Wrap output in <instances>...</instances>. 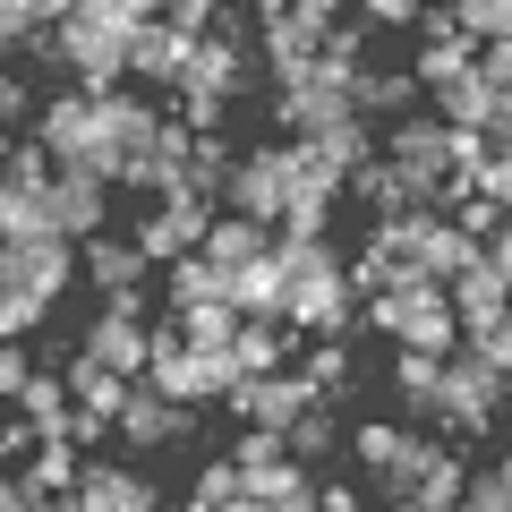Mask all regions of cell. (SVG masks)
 <instances>
[{"mask_svg":"<svg viewBox=\"0 0 512 512\" xmlns=\"http://www.w3.org/2000/svg\"><path fill=\"white\" fill-rule=\"evenodd\" d=\"M436 367L444 359H427V350H393V393H402V410L427 419V427H436Z\"/></svg>","mask_w":512,"mask_h":512,"instance_id":"83f0119b","label":"cell"},{"mask_svg":"<svg viewBox=\"0 0 512 512\" xmlns=\"http://www.w3.org/2000/svg\"><path fill=\"white\" fill-rule=\"evenodd\" d=\"M274 274H282V316L291 325H308L316 342H350L359 333V299L342 291L333 239H282L274 231Z\"/></svg>","mask_w":512,"mask_h":512,"instance_id":"7a4b0ae2","label":"cell"},{"mask_svg":"<svg viewBox=\"0 0 512 512\" xmlns=\"http://www.w3.org/2000/svg\"><path fill=\"white\" fill-rule=\"evenodd\" d=\"M205 205L197 197H163V214H146L137 222V256H146V265H180V256H197L205 248Z\"/></svg>","mask_w":512,"mask_h":512,"instance_id":"7c38bea8","label":"cell"},{"mask_svg":"<svg viewBox=\"0 0 512 512\" xmlns=\"http://www.w3.org/2000/svg\"><path fill=\"white\" fill-rule=\"evenodd\" d=\"M94 128H103L111 146H128V154H137V146H154V128H163V120H154V111L120 86V94H94Z\"/></svg>","mask_w":512,"mask_h":512,"instance_id":"cb8c5ba5","label":"cell"},{"mask_svg":"<svg viewBox=\"0 0 512 512\" xmlns=\"http://www.w3.org/2000/svg\"><path fill=\"white\" fill-rule=\"evenodd\" d=\"M205 299H222V274L205 256H180V265H171V308H205Z\"/></svg>","mask_w":512,"mask_h":512,"instance_id":"e575fe53","label":"cell"},{"mask_svg":"<svg viewBox=\"0 0 512 512\" xmlns=\"http://www.w3.org/2000/svg\"><path fill=\"white\" fill-rule=\"evenodd\" d=\"M18 419L35 427V444H69V376L35 367V376L18 384Z\"/></svg>","mask_w":512,"mask_h":512,"instance_id":"e0dca14e","label":"cell"},{"mask_svg":"<svg viewBox=\"0 0 512 512\" xmlns=\"http://www.w3.org/2000/svg\"><path fill=\"white\" fill-rule=\"evenodd\" d=\"M43 316H52V308H35V299H9V291H0V342H26Z\"/></svg>","mask_w":512,"mask_h":512,"instance_id":"8d00e7d4","label":"cell"},{"mask_svg":"<svg viewBox=\"0 0 512 512\" xmlns=\"http://www.w3.org/2000/svg\"><path fill=\"white\" fill-rule=\"evenodd\" d=\"M316 512H367V495L350 487V478H325V487H316Z\"/></svg>","mask_w":512,"mask_h":512,"instance_id":"b9f144b4","label":"cell"},{"mask_svg":"<svg viewBox=\"0 0 512 512\" xmlns=\"http://www.w3.org/2000/svg\"><path fill=\"white\" fill-rule=\"evenodd\" d=\"M77 350H86L94 367H111V376H128V384L146 376V316H137V291H128V299H103Z\"/></svg>","mask_w":512,"mask_h":512,"instance_id":"30bf717a","label":"cell"},{"mask_svg":"<svg viewBox=\"0 0 512 512\" xmlns=\"http://www.w3.org/2000/svg\"><path fill=\"white\" fill-rule=\"evenodd\" d=\"M214 512H265V504H256V495H231V504H214Z\"/></svg>","mask_w":512,"mask_h":512,"instance_id":"bcb514c9","label":"cell"},{"mask_svg":"<svg viewBox=\"0 0 512 512\" xmlns=\"http://www.w3.org/2000/svg\"><path fill=\"white\" fill-rule=\"evenodd\" d=\"M239 495V461H205L197 470V495H188V512H214V504H231Z\"/></svg>","mask_w":512,"mask_h":512,"instance_id":"d590c367","label":"cell"},{"mask_svg":"<svg viewBox=\"0 0 512 512\" xmlns=\"http://www.w3.org/2000/svg\"><path fill=\"white\" fill-rule=\"evenodd\" d=\"M26 111H35V86H26V77H9V69H0V137H9V128H18Z\"/></svg>","mask_w":512,"mask_h":512,"instance_id":"74e56055","label":"cell"},{"mask_svg":"<svg viewBox=\"0 0 512 512\" xmlns=\"http://www.w3.org/2000/svg\"><path fill=\"white\" fill-rule=\"evenodd\" d=\"M359 26H419V0H367Z\"/></svg>","mask_w":512,"mask_h":512,"instance_id":"ab89813d","label":"cell"},{"mask_svg":"<svg viewBox=\"0 0 512 512\" xmlns=\"http://www.w3.org/2000/svg\"><path fill=\"white\" fill-rule=\"evenodd\" d=\"M77 265H86V282H94L103 299H128L137 282H146V256H137V239H103V231H94Z\"/></svg>","mask_w":512,"mask_h":512,"instance_id":"ac0fdd59","label":"cell"},{"mask_svg":"<svg viewBox=\"0 0 512 512\" xmlns=\"http://www.w3.org/2000/svg\"><path fill=\"white\" fill-rule=\"evenodd\" d=\"M77 470H86L77 444H35V461L18 470V487L26 495H77Z\"/></svg>","mask_w":512,"mask_h":512,"instance_id":"f546056e","label":"cell"},{"mask_svg":"<svg viewBox=\"0 0 512 512\" xmlns=\"http://www.w3.org/2000/svg\"><path fill=\"white\" fill-rule=\"evenodd\" d=\"M299 154V171H291V197H282V222L274 231L282 239H325V222H333V197H342V180H333L325 163H316L308 146H291Z\"/></svg>","mask_w":512,"mask_h":512,"instance_id":"8fae6325","label":"cell"},{"mask_svg":"<svg viewBox=\"0 0 512 512\" xmlns=\"http://www.w3.org/2000/svg\"><path fill=\"white\" fill-rule=\"evenodd\" d=\"M342 188H350V197H359V205H367L376 222H402V214H410V188H402V171L384 163V154H367V163L350 171Z\"/></svg>","mask_w":512,"mask_h":512,"instance_id":"7402d4cb","label":"cell"},{"mask_svg":"<svg viewBox=\"0 0 512 512\" xmlns=\"http://www.w3.org/2000/svg\"><path fill=\"white\" fill-rule=\"evenodd\" d=\"M120 427L128 444H154V453H171V444H188L197 436V410H180V402H163V393H146V384H128V402H120Z\"/></svg>","mask_w":512,"mask_h":512,"instance_id":"4fadbf2b","label":"cell"},{"mask_svg":"<svg viewBox=\"0 0 512 512\" xmlns=\"http://www.w3.org/2000/svg\"><path fill=\"white\" fill-rule=\"evenodd\" d=\"M231 359H239V376H282V359H291V333H282V325H248V316H239Z\"/></svg>","mask_w":512,"mask_h":512,"instance_id":"4316f807","label":"cell"},{"mask_svg":"<svg viewBox=\"0 0 512 512\" xmlns=\"http://www.w3.org/2000/svg\"><path fill=\"white\" fill-rule=\"evenodd\" d=\"M103 197H111V188H94L86 171H60V180H52V231L60 239H94V231H103Z\"/></svg>","mask_w":512,"mask_h":512,"instance_id":"d6986e66","label":"cell"},{"mask_svg":"<svg viewBox=\"0 0 512 512\" xmlns=\"http://www.w3.org/2000/svg\"><path fill=\"white\" fill-rule=\"evenodd\" d=\"M154 18V0H69L60 9V77L77 94H120L128 77V35Z\"/></svg>","mask_w":512,"mask_h":512,"instance_id":"6da1fadb","label":"cell"},{"mask_svg":"<svg viewBox=\"0 0 512 512\" xmlns=\"http://www.w3.org/2000/svg\"><path fill=\"white\" fill-rule=\"evenodd\" d=\"M188 146H197V137H188L180 120H163V128H154V146H137V154H128V180H120V188H154V197H180Z\"/></svg>","mask_w":512,"mask_h":512,"instance_id":"5bb4252c","label":"cell"},{"mask_svg":"<svg viewBox=\"0 0 512 512\" xmlns=\"http://www.w3.org/2000/svg\"><path fill=\"white\" fill-rule=\"evenodd\" d=\"M69 274H77L69 239H0V291H9V299L52 308V299L69 291Z\"/></svg>","mask_w":512,"mask_h":512,"instance_id":"9c48e42d","label":"cell"},{"mask_svg":"<svg viewBox=\"0 0 512 512\" xmlns=\"http://www.w3.org/2000/svg\"><path fill=\"white\" fill-rule=\"evenodd\" d=\"M188 52H197V43H188V35H171V26H163V9H154V18L137 26V35H128V69H137V77H154V86H180Z\"/></svg>","mask_w":512,"mask_h":512,"instance_id":"2e32d148","label":"cell"},{"mask_svg":"<svg viewBox=\"0 0 512 512\" xmlns=\"http://www.w3.org/2000/svg\"><path fill=\"white\" fill-rule=\"evenodd\" d=\"M291 171H299L291 146H256V154H239L231 180H222V214L256 222V231H274V222H282V197H291Z\"/></svg>","mask_w":512,"mask_h":512,"instance_id":"8992f818","label":"cell"},{"mask_svg":"<svg viewBox=\"0 0 512 512\" xmlns=\"http://www.w3.org/2000/svg\"><path fill=\"white\" fill-rule=\"evenodd\" d=\"M359 325L393 333V350H427V359L461 350V325H453V308H444V291H436V282H402V291L359 299Z\"/></svg>","mask_w":512,"mask_h":512,"instance_id":"3957f363","label":"cell"},{"mask_svg":"<svg viewBox=\"0 0 512 512\" xmlns=\"http://www.w3.org/2000/svg\"><path fill=\"white\" fill-rule=\"evenodd\" d=\"M333 26H342L333 0H265V9H256V43H265V60H274V86L308 69L316 43H325Z\"/></svg>","mask_w":512,"mask_h":512,"instance_id":"5b68a950","label":"cell"},{"mask_svg":"<svg viewBox=\"0 0 512 512\" xmlns=\"http://www.w3.org/2000/svg\"><path fill=\"white\" fill-rule=\"evenodd\" d=\"M299 384H308L325 410H350V393H359V367H350V342H316L308 367H299Z\"/></svg>","mask_w":512,"mask_h":512,"instance_id":"44dd1931","label":"cell"},{"mask_svg":"<svg viewBox=\"0 0 512 512\" xmlns=\"http://www.w3.org/2000/svg\"><path fill=\"white\" fill-rule=\"evenodd\" d=\"M350 453L367 461V478H376V495H384V504H402V495L427 478V461H436L444 444H436V436H410V427H384V419H367L359 436H350Z\"/></svg>","mask_w":512,"mask_h":512,"instance_id":"52a82bcc","label":"cell"},{"mask_svg":"<svg viewBox=\"0 0 512 512\" xmlns=\"http://www.w3.org/2000/svg\"><path fill=\"white\" fill-rule=\"evenodd\" d=\"M350 111H393V120H410L419 111V86H410V69H359L350 77Z\"/></svg>","mask_w":512,"mask_h":512,"instance_id":"603a6c76","label":"cell"},{"mask_svg":"<svg viewBox=\"0 0 512 512\" xmlns=\"http://www.w3.org/2000/svg\"><path fill=\"white\" fill-rule=\"evenodd\" d=\"M461 478H470V461H461L453 444H444V453L427 461V478L402 495V504H419V512H453V504H461Z\"/></svg>","mask_w":512,"mask_h":512,"instance_id":"4dcf8cb0","label":"cell"},{"mask_svg":"<svg viewBox=\"0 0 512 512\" xmlns=\"http://www.w3.org/2000/svg\"><path fill=\"white\" fill-rule=\"evenodd\" d=\"M274 120L291 128V146H308V137H325V128L359 120V111H350V86H342V77H325V69L308 60L299 77H282V86H274Z\"/></svg>","mask_w":512,"mask_h":512,"instance_id":"ba28073f","label":"cell"},{"mask_svg":"<svg viewBox=\"0 0 512 512\" xmlns=\"http://www.w3.org/2000/svg\"><path fill=\"white\" fill-rule=\"evenodd\" d=\"M0 512H35V504H26V487H18L9 470H0Z\"/></svg>","mask_w":512,"mask_h":512,"instance_id":"f6af8a7d","label":"cell"},{"mask_svg":"<svg viewBox=\"0 0 512 512\" xmlns=\"http://www.w3.org/2000/svg\"><path fill=\"white\" fill-rule=\"evenodd\" d=\"M128 402V376H111V367H94L86 350L69 359V410H94V419H120Z\"/></svg>","mask_w":512,"mask_h":512,"instance_id":"d4e9b609","label":"cell"},{"mask_svg":"<svg viewBox=\"0 0 512 512\" xmlns=\"http://www.w3.org/2000/svg\"><path fill=\"white\" fill-rule=\"evenodd\" d=\"M333 444H342V410H325V402H308L291 427H282V453H291L299 470H308V461H325Z\"/></svg>","mask_w":512,"mask_h":512,"instance_id":"484cf974","label":"cell"},{"mask_svg":"<svg viewBox=\"0 0 512 512\" xmlns=\"http://www.w3.org/2000/svg\"><path fill=\"white\" fill-rule=\"evenodd\" d=\"M9 461H35V427L26 419H0V470H9Z\"/></svg>","mask_w":512,"mask_h":512,"instance_id":"60d3db41","label":"cell"},{"mask_svg":"<svg viewBox=\"0 0 512 512\" xmlns=\"http://www.w3.org/2000/svg\"><path fill=\"white\" fill-rule=\"evenodd\" d=\"M274 248V231H256V222H239V214H214L205 222V265H214V274H239V265H256V256Z\"/></svg>","mask_w":512,"mask_h":512,"instance_id":"ffe728a7","label":"cell"},{"mask_svg":"<svg viewBox=\"0 0 512 512\" xmlns=\"http://www.w3.org/2000/svg\"><path fill=\"white\" fill-rule=\"evenodd\" d=\"M274 453H282V436H265V427H248V436H239V453H231V461H239V470H256V461H274Z\"/></svg>","mask_w":512,"mask_h":512,"instance_id":"7bdbcfd3","label":"cell"},{"mask_svg":"<svg viewBox=\"0 0 512 512\" xmlns=\"http://www.w3.org/2000/svg\"><path fill=\"white\" fill-rule=\"evenodd\" d=\"M35 376V359H26V342H0V402H18V384Z\"/></svg>","mask_w":512,"mask_h":512,"instance_id":"f35d334b","label":"cell"},{"mask_svg":"<svg viewBox=\"0 0 512 512\" xmlns=\"http://www.w3.org/2000/svg\"><path fill=\"white\" fill-rule=\"evenodd\" d=\"M60 163L35 146V137H9V154H0V188H52Z\"/></svg>","mask_w":512,"mask_h":512,"instance_id":"1f68e13d","label":"cell"},{"mask_svg":"<svg viewBox=\"0 0 512 512\" xmlns=\"http://www.w3.org/2000/svg\"><path fill=\"white\" fill-rule=\"evenodd\" d=\"M0 239H60L52 231V188H0Z\"/></svg>","mask_w":512,"mask_h":512,"instance_id":"f1b7e54d","label":"cell"},{"mask_svg":"<svg viewBox=\"0 0 512 512\" xmlns=\"http://www.w3.org/2000/svg\"><path fill=\"white\" fill-rule=\"evenodd\" d=\"M504 376L512 367H487L478 350H444V367H436V427L444 436H487L495 427V402H504Z\"/></svg>","mask_w":512,"mask_h":512,"instance_id":"277c9868","label":"cell"},{"mask_svg":"<svg viewBox=\"0 0 512 512\" xmlns=\"http://www.w3.org/2000/svg\"><path fill=\"white\" fill-rule=\"evenodd\" d=\"M154 504H163V495L137 470H120V461H86V470H77V512H154Z\"/></svg>","mask_w":512,"mask_h":512,"instance_id":"9a60e30c","label":"cell"},{"mask_svg":"<svg viewBox=\"0 0 512 512\" xmlns=\"http://www.w3.org/2000/svg\"><path fill=\"white\" fill-rule=\"evenodd\" d=\"M393 512H419V504H393Z\"/></svg>","mask_w":512,"mask_h":512,"instance_id":"7dc6e473","label":"cell"},{"mask_svg":"<svg viewBox=\"0 0 512 512\" xmlns=\"http://www.w3.org/2000/svg\"><path fill=\"white\" fill-rule=\"evenodd\" d=\"M111 419H94V410H69V444H103Z\"/></svg>","mask_w":512,"mask_h":512,"instance_id":"ee69618b","label":"cell"},{"mask_svg":"<svg viewBox=\"0 0 512 512\" xmlns=\"http://www.w3.org/2000/svg\"><path fill=\"white\" fill-rule=\"evenodd\" d=\"M453 512H512V470H504V461H478V470L461 478V504Z\"/></svg>","mask_w":512,"mask_h":512,"instance_id":"d6a6232c","label":"cell"},{"mask_svg":"<svg viewBox=\"0 0 512 512\" xmlns=\"http://www.w3.org/2000/svg\"><path fill=\"white\" fill-rule=\"evenodd\" d=\"M171 316H180L188 350H231V333H239V316L222 308V299H205V308H171Z\"/></svg>","mask_w":512,"mask_h":512,"instance_id":"836d02e7","label":"cell"}]
</instances>
